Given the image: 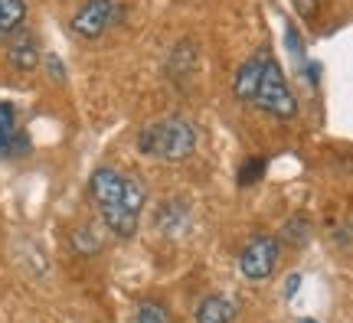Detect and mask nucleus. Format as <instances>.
<instances>
[{
  "instance_id": "nucleus-3",
  "label": "nucleus",
  "mask_w": 353,
  "mask_h": 323,
  "mask_svg": "<svg viewBox=\"0 0 353 323\" xmlns=\"http://www.w3.org/2000/svg\"><path fill=\"white\" fill-rule=\"evenodd\" d=\"M196 127L193 121L180 118V114H167V118H157L151 125H144L138 131V150L144 157H154V160L164 163H176L187 160L190 154L196 150Z\"/></svg>"
},
{
  "instance_id": "nucleus-14",
  "label": "nucleus",
  "mask_w": 353,
  "mask_h": 323,
  "mask_svg": "<svg viewBox=\"0 0 353 323\" xmlns=\"http://www.w3.org/2000/svg\"><path fill=\"white\" fill-rule=\"evenodd\" d=\"M298 284H301V274H291L288 284H285V298H294V291H298Z\"/></svg>"
},
{
  "instance_id": "nucleus-6",
  "label": "nucleus",
  "mask_w": 353,
  "mask_h": 323,
  "mask_svg": "<svg viewBox=\"0 0 353 323\" xmlns=\"http://www.w3.org/2000/svg\"><path fill=\"white\" fill-rule=\"evenodd\" d=\"M196 65H200V52H196V43L187 37V39H180L174 50H170L164 72H167V79H170L174 85L187 88L190 82H193V75H196Z\"/></svg>"
},
{
  "instance_id": "nucleus-7",
  "label": "nucleus",
  "mask_w": 353,
  "mask_h": 323,
  "mask_svg": "<svg viewBox=\"0 0 353 323\" xmlns=\"http://www.w3.org/2000/svg\"><path fill=\"white\" fill-rule=\"evenodd\" d=\"M30 154V137L17 125V108L0 101V157H23Z\"/></svg>"
},
{
  "instance_id": "nucleus-11",
  "label": "nucleus",
  "mask_w": 353,
  "mask_h": 323,
  "mask_svg": "<svg viewBox=\"0 0 353 323\" xmlns=\"http://www.w3.org/2000/svg\"><path fill=\"white\" fill-rule=\"evenodd\" d=\"M128 323H170V311L161 300H141Z\"/></svg>"
},
{
  "instance_id": "nucleus-1",
  "label": "nucleus",
  "mask_w": 353,
  "mask_h": 323,
  "mask_svg": "<svg viewBox=\"0 0 353 323\" xmlns=\"http://www.w3.org/2000/svg\"><path fill=\"white\" fill-rule=\"evenodd\" d=\"M232 92H236V98L242 105H249V108L262 114H272L278 121H294L298 118V98H294L278 59L268 50L252 52L239 65Z\"/></svg>"
},
{
  "instance_id": "nucleus-15",
  "label": "nucleus",
  "mask_w": 353,
  "mask_h": 323,
  "mask_svg": "<svg viewBox=\"0 0 353 323\" xmlns=\"http://www.w3.org/2000/svg\"><path fill=\"white\" fill-rule=\"evenodd\" d=\"M343 242H353V222H347V236H343Z\"/></svg>"
},
{
  "instance_id": "nucleus-10",
  "label": "nucleus",
  "mask_w": 353,
  "mask_h": 323,
  "mask_svg": "<svg viewBox=\"0 0 353 323\" xmlns=\"http://www.w3.org/2000/svg\"><path fill=\"white\" fill-rule=\"evenodd\" d=\"M26 20V0H0V39H10Z\"/></svg>"
},
{
  "instance_id": "nucleus-13",
  "label": "nucleus",
  "mask_w": 353,
  "mask_h": 323,
  "mask_svg": "<svg viewBox=\"0 0 353 323\" xmlns=\"http://www.w3.org/2000/svg\"><path fill=\"white\" fill-rule=\"evenodd\" d=\"M76 249L82 251V255H95V251L101 249V242H99V236H92V232H88V229H79L76 236Z\"/></svg>"
},
{
  "instance_id": "nucleus-2",
  "label": "nucleus",
  "mask_w": 353,
  "mask_h": 323,
  "mask_svg": "<svg viewBox=\"0 0 353 323\" xmlns=\"http://www.w3.org/2000/svg\"><path fill=\"white\" fill-rule=\"evenodd\" d=\"M88 196L92 206L99 209V219L105 229L118 238H131L141 225V212H144V183L138 176L125 174L118 167H99L88 176Z\"/></svg>"
},
{
  "instance_id": "nucleus-9",
  "label": "nucleus",
  "mask_w": 353,
  "mask_h": 323,
  "mask_svg": "<svg viewBox=\"0 0 353 323\" xmlns=\"http://www.w3.org/2000/svg\"><path fill=\"white\" fill-rule=\"evenodd\" d=\"M236 300L226 298V294H206V298L196 304V311H193V320L196 323H232L236 320Z\"/></svg>"
},
{
  "instance_id": "nucleus-12",
  "label": "nucleus",
  "mask_w": 353,
  "mask_h": 323,
  "mask_svg": "<svg viewBox=\"0 0 353 323\" xmlns=\"http://www.w3.org/2000/svg\"><path fill=\"white\" fill-rule=\"evenodd\" d=\"M281 238H288L291 245H304V242H307V219H304V216H294V219L285 225Z\"/></svg>"
},
{
  "instance_id": "nucleus-8",
  "label": "nucleus",
  "mask_w": 353,
  "mask_h": 323,
  "mask_svg": "<svg viewBox=\"0 0 353 323\" xmlns=\"http://www.w3.org/2000/svg\"><path fill=\"white\" fill-rule=\"evenodd\" d=\"M7 63L20 72H33L39 65V39L30 30H17L7 39Z\"/></svg>"
},
{
  "instance_id": "nucleus-5",
  "label": "nucleus",
  "mask_w": 353,
  "mask_h": 323,
  "mask_svg": "<svg viewBox=\"0 0 353 323\" xmlns=\"http://www.w3.org/2000/svg\"><path fill=\"white\" fill-rule=\"evenodd\" d=\"M121 13V3L118 0H85L72 20H69V30L76 33L79 39H99L101 33H108V26L118 20Z\"/></svg>"
},
{
  "instance_id": "nucleus-4",
  "label": "nucleus",
  "mask_w": 353,
  "mask_h": 323,
  "mask_svg": "<svg viewBox=\"0 0 353 323\" xmlns=\"http://www.w3.org/2000/svg\"><path fill=\"white\" fill-rule=\"evenodd\" d=\"M278 255H281V238L275 236H252L245 242V249L239 255V274L245 281H255V284H262L268 281L278 268Z\"/></svg>"
},
{
  "instance_id": "nucleus-16",
  "label": "nucleus",
  "mask_w": 353,
  "mask_h": 323,
  "mask_svg": "<svg viewBox=\"0 0 353 323\" xmlns=\"http://www.w3.org/2000/svg\"><path fill=\"white\" fill-rule=\"evenodd\" d=\"M294 323H317V320H311V317H301V320H294Z\"/></svg>"
}]
</instances>
